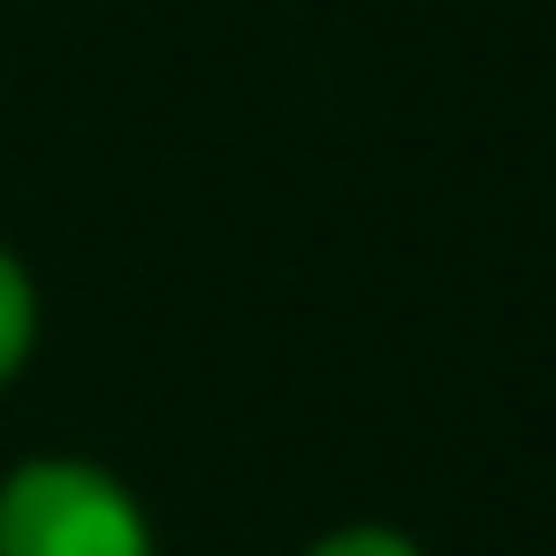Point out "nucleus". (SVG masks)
Wrapping results in <instances>:
<instances>
[{
	"instance_id": "1",
	"label": "nucleus",
	"mask_w": 556,
	"mask_h": 556,
	"mask_svg": "<svg viewBox=\"0 0 556 556\" xmlns=\"http://www.w3.org/2000/svg\"><path fill=\"white\" fill-rule=\"evenodd\" d=\"M0 556H161V526L115 465L31 450L0 472Z\"/></svg>"
},
{
	"instance_id": "3",
	"label": "nucleus",
	"mask_w": 556,
	"mask_h": 556,
	"mask_svg": "<svg viewBox=\"0 0 556 556\" xmlns=\"http://www.w3.org/2000/svg\"><path fill=\"white\" fill-rule=\"evenodd\" d=\"M305 556H427V541L396 518H343L305 541Z\"/></svg>"
},
{
	"instance_id": "2",
	"label": "nucleus",
	"mask_w": 556,
	"mask_h": 556,
	"mask_svg": "<svg viewBox=\"0 0 556 556\" xmlns=\"http://www.w3.org/2000/svg\"><path fill=\"white\" fill-rule=\"evenodd\" d=\"M39 328H47V305H39V275L24 267V252L0 237V396L24 381V366L39 358Z\"/></svg>"
}]
</instances>
